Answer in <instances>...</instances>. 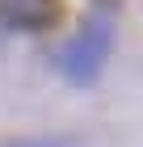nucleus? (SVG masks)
Here are the masks:
<instances>
[{
	"mask_svg": "<svg viewBox=\"0 0 143 147\" xmlns=\"http://www.w3.org/2000/svg\"><path fill=\"white\" fill-rule=\"evenodd\" d=\"M110 46H114V25L110 17H93V21L80 25V34H72L63 46H59V71H63L72 84H93L110 59Z\"/></svg>",
	"mask_w": 143,
	"mask_h": 147,
	"instance_id": "obj_1",
	"label": "nucleus"
},
{
	"mask_svg": "<svg viewBox=\"0 0 143 147\" xmlns=\"http://www.w3.org/2000/svg\"><path fill=\"white\" fill-rule=\"evenodd\" d=\"M59 17V0H0V21L13 30H46Z\"/></svg>",
	"mask_w": 143,
	"mask_h": 147,
	"instance_id": "obj_2",
	"label": "nucleus"
},
{
	"mask_svg": "<svg viewBox=\"0 0 143 147\" xmlns=\"http://www.w3.org/2000/svg\"><path fill=\"white\" fill-rule=\"evenodd\" d=\"M0 147H72L67 139H13V143H0Z\"/></svg>",
	"mask_w": 143,
	"mask_h": 147,
	"instance_id": "obj_3",
	"label": "nucleus"
}]
</instances>
